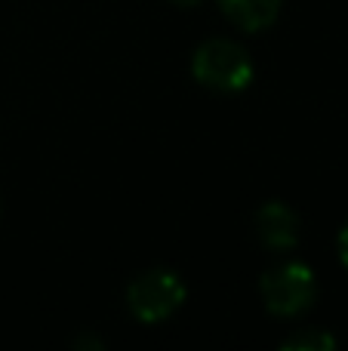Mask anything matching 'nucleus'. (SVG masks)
Wrapping results in <instances>:
<instances>
[{
    "instance_id": "f257e3e1",
    "label": "nucleus",
    "mask_w": 348,
    "mask_h": 351,
    "mask_svg": "<svg viewBox=\"0 0 348 351\" xmlns=\"http://www.w3.org/2000/svg\"><path fill=\"white\" fill-rule=\"evenodd\" d=\"M191 74L201 86L216 93H240L253 84V59L228 37L203 40L191 56Z\"/></svg>"
},
{
    "instance_id": "f03ea898",
    "label": "nucleus",
    "mask_w": 348,
    "mask_h": 351,
    "mask_svg": "<svg viewBox=\"0 0 348 351\" xmlns=\"http://www.w3.org/2000/svg\"><path fill=\"white\" fill-rule=\"evenodd\" d=\"M185 290L182 278L170 268H148V271L136 274L127 287V308L133 311L136 321L142 324H160L170 315L182 308Z\"/></svg>"
},
{
    "instance_id": "7ed1b4c3",
    "label": "nucleus",
    "mask_w": 348,
    "mask_h": 351,
    "mask_svg": "<svg viewBox=\"0 0 348 351\" xmlns=\"http://www.w3.org/2000/svg\"><path fill=\"white\" fill-rule=\"evenodd\" d=\"M259 293L275 317H299L302 311L312 308L314 296H318V278L308 265L302 262H281V265L269 268L259 280Z\"/></svg>"
},
{
    "instance_id": "20e7f679",
    "label": "nucleus",
    "mask_w": 348,
    "mask_h": 351,
    "mask_svg": "<svg viewBox=\"0 0 348 351\" xmlns=\"http://www.w3.org/2000/svg\"><path fill=\"white\" fill-rule=\"evenodd\" d=\"M253 225H256L262 247L275 250V253H290L299 243V216L284 200H269L259 206Z\"/></svg>"
},
{
    "instance_id": "39448f33",
    "label": "nucleus",
    "mask_w": 348,
    "mask_h": 351,
    "mask_svg": "<svg viewBox=\"0 0 348 351\" xmlns=\"http://www.w3.org/2000/svg\"><path fill=\"white\" fill-rule=\"evenodd\" d=\"M216 3H219L222 16L247 34L265 31L269 25H275L277 12H281V0H216Z\"/></svg>"
},
{
    "instance_id": "423d86ee",
    "label": "nucleus",
    "mask_w": 348,
    "mask_h": 351,
    "mask_svg": "<svg viewBox=\"0 0 348 351\" xmlns=\"http://www.w3.org/2000/svg\"><path fill=\"white\" fill-rule=\"evenodd\" d=\"M281 348L284 351H333L336 348V336H330L327 330L306 327V330H299V333L287 336Z\"/></svg>"
},
{
    "instance_id": "0eeeda50",
    "label": "nucleus",
    "mask_w": 348,
    "mask_h": 351,
    "mask_svg": "<svg viewBox=\"0 0 348 351\" xmlns=\"http://www.w3.org/2000/svg\"><path fill=\"white\" fill-rule=\"evenodd\" d=\"M336 250H339V262H343V268L348 271V225L343 231H339V237H336Z\"/></svg>"
},
{
    "instance_id": "6e6552de",
    "label": "nucleus",
    "mask_w": 348,
    "mask_h": 351,
    "mask_svg": "<svg viewBox=\"0 0 348 351\" xmlns=\"http://www.w3.org/2000/svg\"><path fill=\"white\" fill-rule=\"evenodd\" d=\"M173 3H176V6H197L201 0H173Z\"/></svg>"
}]
</instances>
